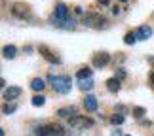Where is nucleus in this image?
Returning a JSON list of instances; mask_svg holds the SVG:
<instances>
[{
	"mask_svg": "<svg viewBox=\"0 0 154 136\" xmlns=\"http://www.w3.org/2000/svg\"><path fill=\"white\" fill-rule=\"evenodd\" d=\"M50 80L53 81V89L57 93H61V94H67L70 91V87H72L69 76H53V74H50Z\"/></svg>",
	"mask_w": 154,
	"mask_h": 136,
	"instance_id": "nucleus-1",
	"label": "nucleus"
},
{
	"mask_svg": "<svg viewBox=\"0 0 154 136\" xmlns=\"http://www.w3.org/2000/svg\"><path fill=\"white\" fill-rule=\"evenodd\" d=\"M15 110H17V106H15L14 102H11V104H4V108H2L4 114H14Z\"/></svg>",
	"mask_w": 154,
	"mask_h": 136,
	"instance_id": "nucleus-20",
	"label": "nucleus"
},
{
	"mask_svg": "<svg viewBox=\"0 0 154 136\" xmlns=\"http://www.w3.org/2000/svg\"><path fill=\"white\" fill-rule=\"evenodd\" d=\"M114 78L124 80V78H126V72H124V70H116V76H114Z\"/></svg>",
	"mask_w": 154,
	"mask_h": 136,
	"instance_id": "nucleus-23",
	"label": "nucleus"
},
{
	"mask_svg": "<svg viewBox=\"0 0 154 136\" xmlns=\"http://www.w3.org/2000/svg\"><path fill=\"white\" fill-rule=\"evenodd\" d=\"M112 13L118 15V13H120V8H118V6H116V8H112Z\"/></svg>",
	"mask_w": 154,
	"mask_h": 136,
	"instance_id": "nucleus-25",
	"label": "nucleus"
},
{
	"mask_svg": "<svg viewBox=\"0 0 154 136\" xmlns=\"http://www.w3.org/2000/svg\"><path fill=\"white\" fill-rule=\"evenodd\" d=\"M11 13L19 17V19H27V17H31V10H29L27 4H14L11 6Z\"/></svg>",
	"mask_w": 154,
	"mask_h": 136,
	"instance_id": "nucleus-3",
	"label": "nucleus"
},
{
	"mask_svg": "<svg viewBox=\"0 0 154 136\" xmlns=\"http://www.w3.org/2000/svg\"><path fill=\"white\" fill-rule=\"evenodd\" d=\"M46 104V98L42 97V94H36V97H32V106H36V108H40V106Z\"/></svg>",
	"mask_w": 154,
	"mask_h": 136,
	"instance_id": "nucleus-17",
	"label": "nucleus"
},
{
	"mask_svg": "<svg viewBox=\"0 0 154 136\" xmlns=\"http://www.w3.org/2000/svg\"><path fill=\"white\" fill-rule=\"evenodd\" d=\"M76 78L78 80H90L91 78V68H80L76 72Z\"/></svg>",
	"mask_w": 154,
	"mask_h": 136,
	"instance_id": "nucleus-15",
	"label": "nucleus"
},
{
	"mask_svg": "<svg viewBox=\"0 0 154 136\" xmlns=\"http://www.w3.org/2000/svg\"><path fill=\"white\" fill-rule=\"evenodd\" d=\"M110 121H112V125H122V123H124V115L122 114H114L110 117Z\"/></svg>",
	"mask_w": 154,
	"mask_h": 136,
	"instance_id": "nucleus-19",
	"label": "nucleus"
},
{
	"mask_svg": "<svg viewBox=\"0 0 154 136\" xmlns=\"http://www.w3.org/2000/svg\"><path fill=\"white\" fill-rule=\"evenodd\" d=\"M105 23H106V19L101 17L99 13H88L84 17V25L86 27H97V28H101V27H105Z\"/></svg>",
	"mask_w": 154,
	"mask_h": 136,
	"instance_id": "nucleus-2",
	"label": "nucleus"
},
{
	"mask_svg": "<svg viewBox=\"0 0 154 136\" xmlns=\"http://www.w3.org/2000/svg\"><path fill=\"white\" fill-rule=\"evenodd\" d=\"M84 108L88 111H95L97 110V98L93 97V94H88V97L84 98Z\"/></svg>",
	"mask_w": 154,
	"mask_h": 136,
	"instance_id": "nucleus-8",
	"label": "nucleus"
},
{
	"mask_svg": "<svg viewBox=\"0 0 154 136\" xmlns=\"http://www.w3.org/2000/svg\"><path fill=\"white\" fill-rule=\"evenodd\" d=\"M2 53H4L6 59H14L15 53H17V47H15V45H6L4 49H2Z\"/></svg>",
	"mask_w": 154,
	"mask_h": 136,
	"instance_id": "nucleus-13",
	"label": "nucleus"
},
{
	"mask_svg": "<svg viewBox=\"0 0 154 136\" xmlns=\"http://www.w3.org/2000/svg\"><path fill=\"white\" fill-rule=\"evenodd\" d=\"M55 19H59V21H65V19H69V8L65 4H57L55 6Z\"/></svg>",
	"mask_w": 154,
	"mask_h": 136,
	"instance_id": "nucleus-6",
	"label": "nucleus"
},
{
	"mask_svg": "<svg viewBox=\"0 0 154 136\" xmlns=\"http://www.w3.org/2000/svg\"><path fill=\"white\" fill-rule=\"evenodd\" d=\"M112 136H122V131H120V129H116V131H112Z\"/></svg>",
	"mask_w": 154,
	"mask_h": 136,
	"instance_id": "nucleus-24",
	"label": "nucleus"
},
{
	"mask_svg": "<svg viewBox=\"0 0 154 136\" xmlns=\"http://www.w3.org/2000/svg\"><path fill=\"white\" fill-rule=\"evenodd\" d=\"M120 2H128V0H120Z\"/></svg>",
	"mask_w": 154,
	"mask_h": 136,
	"instance_id": "nucleus-29",
	"label": "nucleus"
},
{
	"mask_svg": "<svg viewBox=\"0 0 154 136\" xmlns=\"http://www.w3.org/2000/svg\"><path fill=\"white\" fill-rule=\"evenodd\" d=\"M19 94H21V89H19V87H10V89L4 91V98H6V100H11V98H17Z\"/></svg>",
	"mask_w": 154,
	"mask_h": 136,
	"instance_id": "nucleus-11",
	"label": "nucleus"
},
{
	"mask_svg": "<svg viewBox=\"0 0 154 136\" xmlns=\"http://www.w3.org/2000/svg\"><path fill=\"white\" fill-rule=\"evenodd\" d=\"M74 27H76L74 19H65L63 21V28H67V30H70V28H74Z\"/></svg>",
	"mask_w": 154,
	"mask_h": 136,
	"instance_id": "nucleus-22",
	"label": "nucleus"
},
{
	"mask_svg": "<svg viewBox=\"0 0 154 136\" xmlns=\"http://www.w3.org/2000/svg\"><path fill=\"white\" fill-rule=\"evenodd\" d=\"M149 61H150V62H152V64H154V57H150V59H149Z\"/></svg>",
	"mask_w": 154,
	"mask_h": 136,
	"instance_id": "nucleus-28",
	"label": "nucleus"
},
{
	"mask_svg": "<svg viewBox=\"0 0 154 136\" xmlns=\"http://www.w3.org/2000/svg\"><path fill=\"white\" fill-rule=\"evenodd\" d=\"M69 125L72 127V129H82V127H91V125H93V121H91V119H88V117L74 115V117H70V119H69Z\"/></svg>",
	"mask_w": 154,
	"mask_h": 136,
	"instance_id": "nucleus-4",
	"label": "nucleus"
},
{
	"mask_svg": "<svg viewBox=\"0 0 154 136\" xmlns=\"http://www.w3.org/2000/svg\"><path fill=\"white\" fill-rule=\"evenodd\" d=\"M74 114H76L74 108H61V110L57 111L59 117H69V119H70V117H74Z\"/></svg>",
	"mask_w": 154,
	"mask_h": 136,
	"instance_id": "nucleus-14",
	"label": "nucleus"
},
{
	"mask_svg": "<svg viewBox=\"0 0 154 136\" xmlns=\"http://www.w3.org/2000/svg\"><path fill=\"white\" fill-rule=\"evenodd\" d=\"M150 81H152V83H154V72L150 74Z\"/></svg>",
	"mask_w": 154,
	"mask_h": 136,
	"instance_id": "nucleus-27",
	"label": "nucleus"
},
{
	"mask_svg": "<svg viewBox=\"0 0 154 136\" xmlns=\"http://www.w3.org/2000/svg\"><path fill=\"white\" fill-rule=\"evenodd\" d=\"M109 61H110V55H109V53H95V55H93V66H95V68L106 66Z\"/></svg>",
	"mask_w": 154,
	"mask_h": 136,
	"instance_id": "nucleus-5",
	"label": "nucleus"
},
{
	"mask_svg": "<svg viewBox=\"0 0 154 136\" xmlns=\"http://www.w3.org/2000/svg\"><path fill=\"white\" fill-rule=\"evenodd\" d=\"M120 80L118 78H110V80H106V89H109L110 93H118L120 91Z\"/></svg>",
	"mask_w": 154,
	"mask_h": 136,
	"instance_id": "nucleus-10",
	"label": "nucleus"
},
{
	"mask_svg": "<svg viewBox=\"0 0 154 136\" xmlns=\"http://www.w3.org/2000/svg\"><path fill=\"white\" fill-rule=\"evenodd\" d=\"M40 53H42L44 59H46V61H50L51 64H57V62H59V57H57V55H53V53L48 49V47H40Z\"/></svg>",
	"mask_w": 154,
	"mask_h": 136,
	"instance_id": "nucleus-9",
	"label": "nucleus"
},
{
	"mask_svg": "<svg viewBox=\"0 0 154 136\" xmlns=\"http://www.w3.org/2000/svg\"><path fill=\"white\" fill-rule=\"evenodd\" d=\"M124 42H126L128 45L135 44V42H137V34H135V32H128V34H126V38H124Z\"/></svg>",
	"mask_w": 154,
	"mask_h": 136,
	"instance_id": "nucleus-18",
	"label": "nucleus"
},
{
	"mask_svg": "<svg viewBox=\"0 0 154 136\" xmlns=\"http://www.w3.org/2000/svg\"><path fill=\"white\" fill-rule=\"evenodd\" d=\"M143 115H145V108H141V106H135V108H133V117L141 119Z\"/></svg>",
	"mask_w": 154,
	"mask_h": 136,
	"instance_id": "nucleus-21",
	"label": "nucleus"
},
{
	"mask_svg": "<svg viewBox=\"0 0 154 136\" xmlns=\"http://www.w3.org/2000/svg\"><path fill=\"white\" fill-rule=\"evenodd\" d=\"M99 4H103V6H109V0H99Z\"/></svg>",
	"mask_w": 154,
	"mask_h": 136,
	"instance_id": "nucleus-26",
	"label": "nucleus"
},
{
	"mask_svg": "<svg viewBox=\"0 0 154 136\" xmlns=\"http://www.w3.org/2000/svg\"><path fill=\"white\" fill-rule=\"evenodd\" d=\"M78 87H80L82 91H90V89H93L91 78H90V80H80V83H78Z\"/></svg>",
	"mask_w": 154,
	"mask_h": 136,
	"instance_id": "nucleus-16",
	"label": "nucleus"
},
{
	"mask_svg": "<svg viewBox=\"0 0 154 136\" xmlns=\"http://www.w3.org/2000/svg\"><path fill=\"white\" fill-rule=\"evenodd\" d=\"M135 34H137V40H149L152 36V28L149 25H143V27H139L137 30H135Z\"/></svg>",
	"mask_w": 154,
	"mask_h": 136,
	"instance_id": "nucleus-7",
	"label": "nucleus"
},
{
	"mask_svg": "<svg viewBox=\"0 0 154 136\" xmlns=\"http://www.w3.org/2000/svg\"><path fill=\"white\" fill-rule=\"evenodd\" d=\"M44 87H46V81H44V80H40V78L32 80V83H31V89H32V91H36V93L44 91Z\"/></svg>",
	"mask_w": 154,
	"mask_h": 136,
	"instance_id": "nucleus-12",
	"label": "nucleus"
}]
</instances>
